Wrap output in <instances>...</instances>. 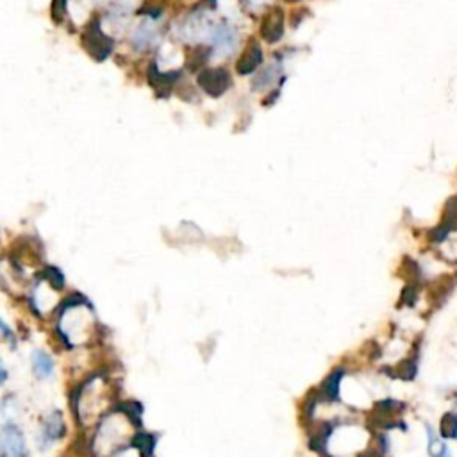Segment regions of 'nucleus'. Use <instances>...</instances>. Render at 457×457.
I'll use <instances>...</instances> for the list:
<instances>
[{"label":"nucleus","instance_id":"13","mask_svg":"<svg viewBox=\"0 0 457 457\" xmlns=\"http://www.w3.org/2000/svg\"><path fill=\"white\" fill-rule=\"evenodd\" d=\"M280 73H283V61L277 59L255 73L252 77V89L254 91H264L280 77Z\"/></svg>","mask_w":457,"mask_h":457},{"label":"nucleus","instance_id":"2","mask_svg":"<svg viewBox=\"0 0 457 457\" xmlns=\"http://www.w3.org/2000/svg\"><path fill=\"white\" fill-rule=\"evenodd\" d=\"M114 384L111 377L104 373H93L73 389L72 404L75 420L82 429H89L98 424L104 414L114 407Z\"/></svg>","mask_w":457,"mask_h":457},{"label":"nucleus","instance_id":"3","mask_svg":"<svg viewBox=\"0 0 457 457\" xmlns=\"http://www.w3.org/2000/svg\"><path fill=\"white\" fill-rule=\"evenodd\" d=\"M134 424H138V417L133 409L114 407L98 420L95 436L91 437V454L95 457H111L120 450L129 447L134 440Z\"/></svg>","mask_w":457,"mask_h":457},{"label":"nucleus","instance_id":"10","mask_svg":"<svg viewBox=\"0 0 457 457\" xmlns=\"http://www.w3.org/2000/svg\"><path fill=\"white\" fill-rule=\"evenodd\" d=\"M158 36H159L158 18L147 17L145 20L138 25V29L134 31L133 47L138 50V52H143V50L150 49V47L156 43Z\"/></svg>","mask_w":457,"mask_h":457},{"label":"nucleus","instance_id":"4","mask_svg":"<svg viewBox=\"0 0 457 457\" xmlns=\"http://www.w3.org/2000/svg\"><path fill=\"white\" fill-rule=\"evenodd\" d=\"M207 38H209L211 56L215 57L232 56V52L238 47V29L229 20L211 24L209 31H207Z\"/></svg>","mask_w":457,"mask_h":457},{"label":"nucleus","instance_id":"8","mask_svg":"<svg viewBox=\"0 0 457 457\" xmlns=\"http://www.w3.org/2000/svg\"><path fill=\"white\" fill-rule=\"evenodd\" d=\"M197 82L209 97L218 98L231 89L232 77L225 68H204L199 73Z\"/></svg>","mask_w":457,"mask_h":457},{"label":"nucleus","instance_id":"15","mask_svg":"<svg viewBox=\"0 0 457 457\" xmlns=\"http://www.w3.org/2000/svg\"><path fill=\"white\" fill-rule=\"evenodd\" d=\"M0 336H4V340L9 341L11 345L17 343V336H15V332H13V329L6 324L4 320H0Z\"/></svg>","mask_w":457,"mask_h":457},{"label":"nucleus","instance_id":"12","mask_svg":"<svg viewBox=\"0 0 457 457\" xmlns=\"http://www.w3.org/2000/svg\"><path fill=\"white\" fill-rule=\"evenodd\" d=\"M261 36H263V40H267L270 45L277 43V41L284 36V17L280 9L268 13L267 17L263 18V24H261Z\"/></svg>","mask_w":457,"mask_h":457},{"label":"nucleus","instance_id":"5","mask_svg":"<svg viewBox=\"0 0 457 457\" xmlns=\"http://www.w3.org/2000/svg\"><path fill=\"white\" fill-rule=\"evenodd\" d=\"M59 292L61 290H57L49 280L41 277L29 295L31 309L41 318H47L50 313H56L59 308Z\"/></svg>","mask_w":457,"mask_h":457},{"label":"nucleus","instance_id":"14","mask_svg":"<svg viewBox=\"0 0 457 457\" xmlns=\"http://www.w3.org/2000/svg\"><path fill=\"white\" fill-rule=\"evenodd\" d=\"M31 368H33V373L38 379L47 380L56 372V363H54V357L50 356L47 350L36 348V350L31 354Z\"/></svg>","mask_w":457,"mask_h":457},{"label":"nucleus","instance_id":"7","mask_svg":"<svg viewBox=\"0 0 457 457\" xmlns=\"http://www.w3.org/2000/svg\"><path fill=\"white\" fill-rule=\"evenodd\" d=\"M27 443L22 429L15 421H6L0 427V457H27Z\"/></svg>","mask_w":457,"mask_h":457},{"label":"nucleus","instance_id":"1","mask_svg":"<svg viewBox=\"0 0 457 457\" xmlns=\"http://www.w3.org/2000/svg\"><path fill=\"white\" fill-rule=\"evenodd\" d=\"M56 334L72 350L89 345L97 338L98 324L88 299L73 293L56 311Z\"/></svg>","mask_w":457,"mask_h":457},{"label":"nucleus","instance_id":"6","mask_svg":"<svg viewBox=\"0 0 457 457\" xmlns=\"http://www.w3.org/2000/svg\"><path fill=\"white\" fill-rule=\"evenodd\" d=\"M66 433V424L65 418L61 414V411H49L41 418L40 424V433H38V447L40 450H49L50 447H54L61 437L65 436Z\"/></svg>","mask_w":457,"mask_h":457},{"label":"nucleus","instance_id":"9","mask_svg":"<svg viewBox=\"0 0 457 457\" xmlns=\"http://www.w3.org/2000/svg\"><path fill=\"white\" fill-rule=\"evenodd\" d=\"M98 22H95L93 25H89V29L86 31L84 36V47L88 49V52L95 57V59H105L110 56L111 50H113V45H111V40L105 36L104 33L98 27Z\"/></svg>","mask_w":457,"mask_h":457},{"label":"nucleus","instance_id":"11","mask_svg":"<svg viewBox=\"0 0 457 457\" xmlns=\"http://www.w3.org/2000/svg\"><path fill=\"white\" fill-rule=\"evenodd\" d=\"M263 49H261V45L257 41H252L250 45L247 47V50L241 54V57L236 63V72L239 75H250L254 73L259 66L263 65Z\"/></svg>","mask_w":457,"mask_h":457},{"label":"nucleus","instance_id":"16","mask_svg":"<svg viewBox=\"0 0 457 457\" xmlns=\"http://www.w3.org/2000/svg\"><path fill=\"white\" fill-rule=\"evenodd\" d=\"M6 380H8V370L4 368V364L0 361V384H6Z\"/></svg>","mask_w":457,"mask_h":457},{"label":"nucleus","instance_id":"17","mask_svg":"<svg viewBox=\"0 0 457 457\" xmlns=\"http://www.w3.org/2000/svg\"><path fill=\"white\" fill-rule=\"evenodd\" d=\"M290 2H297V0H290Z\"/></svg>","mask_w":457,"mask_h":457}]
</instances>
